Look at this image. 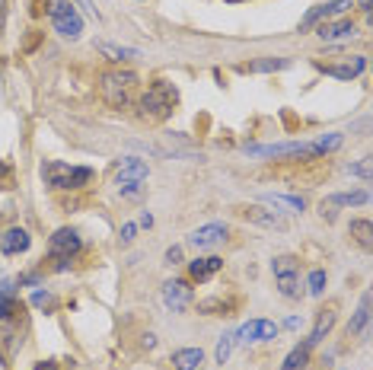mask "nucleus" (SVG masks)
Returning a JSON list of instances; mask_svg holds the SVG:
<instances>
[{
    "label": "nucleus",
    "mask_w": 373,
    "mask_h": 370,
    "mask_svg": "<svg viewBox=\"0 0 373 370\" xmlns=\"http://www.w3.org/2000/svg\"><path fill=\"white\" fill-rule=\"evenodd\" d=\"M166 262H169V265L182 262V249H179V246H173V249H169V252H166Z\"/></svg>",
    "instance_id": "nucleus-35"
},
{
    "label": "nucleus",
    "mask_w": 373,
    "mask_h": 370,
    "mask_svg": "<svg viewBox=\"0 0 373 370\" xmlns=\"http://www.w3.org/2000/svg\"><path fill=\"white\" fill-rule=\"evenodd\" d=\"M367 319H370V294H364V297H361V307H357L354 319L348 323V335H361V332H364Z\"/></svg>",
    "instance_id": "nucleus-23"
},
{
    "label": "nucleus",
    "mask_w": 373,
    "mask_h": 370,
    "mask_svg": "<svg viewBox=\"0 0 373 370\" xmlns=\"http://www.w3.org/2000/svg\"><path fill=\"white\" fill-rule=\"evenodd\" d=\"M32 370H58V364H54V361H42V364H35Z\"/></svg>",
    "instance_id": "nucleus-37"
},
{
    "label": "nucleus",
    "mask_w": 373,
    "mask_h": 370,
    "mask_svg": "<svg viewBox=\"0 0 373 370\" xmlns=\"http://www.w3.org/2000/svg\"><path fill=\"white\" fill-rule=\"evenodd\" d=\"M370 202V195L361 188V192H341V195H332V198H326L322 204H367Z\"/></svg>",
    "instance_id": "nucleus-26"
},
{
    "label": "nucleus",
    "mask_w": 373,
    "mask_h": 370,
    "mask_svg": "<svg viewBox=\"0 0 373 370\" xmlns=\"http://www.w3.org/2000/svg\"><path fill=\"white\" fill-rule=\"evenodd\" d=\"M134 83H138V77H134L131 71H125V74H105V77H103V93H105V99H109L112 106H125Z\"/></svg>",
    "instance_id": "nucleus-7"
},
{
    "label": "nucleus",
    "mask_w": 373,
    "mask_h": 370,
    "mask_svg": "<svg viewBox=\"0 0 373 370\" xmlns=\"http://www.w3.org/2000/svg\"><path fill=\"white\" fill-rule=\"evenodd\" d=\"M163 303L173 309V313H182V309H189L191 287L185 281H166L163 284Z\"/></svg>",
    "instance_id": "nucleus-9"
},
{
    "label": "nucleus",
    "mask_w": 373,
    "mask_h": 370,
    "mask_svg": "<svg viewBox=\"0 0 373 370\" xmlns=\"http://www.w3.org/2000/svg\"><path fill=\"white\" fill-rule=\"evenodd\" d=\"M175 102H179V93H175L173 83H166V80H156L153 87L144 93V99H140V109H144V115L163 118V115L173 112Z\"/></svg>",
    "instance_id": "nucleus-2"
},
{
    "label": "nucleus",
    "mask_w": 373,
    "mask_h": 370,
    "mask_svg": "<svg viewBox=\"0 0 373 370\" xmlns=\"http://www.w3.org/2000/svg\"><path fill=\"white\" fill-rule=\"evenodd\" d=\"M150 224H153V214L144 211V214H140V227H150Z\"/></svg>",
    "instance_id": "nucleus-38"
},
{
    "label": "nucleus",
    "mask_w": 373,
    "mask_h": 370,
    "mask_svg": "<svg viewBox=\"0 0 373 370\" xmlns=\"http://www.w3.org/2000/svg\"><path fill=\"white\" fill-rule=\"evenodd\" d=\"M262 202L271 204V208H275V214H300V211L306 208L300 195H275V192H265V195H262Z\"/></svg>",
    "instance_id": "nucleus-12"
},
{
    "label": "nucleus",
    "mask_w": 373,
    "mask_h": 370,
    "mask_svg": "<svg viewBox=\"0 0 373 370\" xmlns=\"http://www.w3.org/2000/svg\"><path fill=\"white\" fill-rule=\"evenodd\" d=\"M370 233H373V227H370V221H351V237L361 243L364 249H370L373 246V239H370Z\"/></svg>",
    "instance_id": "nucleus-27"
},
{
    "label": "nucleus",
    "mask_w": 373,
    "mask_h": 370,
    "mask_svg": "<svg viewBox=\"0 0 373 370\" xmlns=\"http://www.w3.org/2000/svg\"><path fill=\"white\" fill-rule=\"evenodd\" d=\"M134 233H138V224H125V227H122V243H131Z\"/></svg>",
    "instance_id": "nucleus-34"
},
{
    "label": "nucleus",
    "mask_w": 373,
    "mask_h": 370,
    "mask_svg": "<svg viewBox=\"0 0 373 370\" xmlns=\"http://www.w3.org/2000/svg\"><path fill=\"white\" fill-rule=\"evenodd\" d=\"M77 3H80V7H83V10H87V13H89V17H93V19H99V10H96V3H93V0H77Z\"/></svg>",
    "instance_id": "nucleus-36"
},
{
    "label": "nucleus",
    "mask_w": 373,
    "mask_h": 370,
    "mask_svg": "<svg viewBox=\"0 0 373 370\" xmlns=\"http://www.w3.org/2000/svg\"><path fill=\"white\" fill-rule=\"evenodd\" d=\"M224 268V259L217 256H204V259H195V262L189 265V272L195 281H208V278H214V274Z\"/></svg>",
    "instance_id": "nucleus-17"
},
{
    "label": "nucleus",
    "mask_w": 373,
    "mask_h": 370,
    "mask_svg": "<svg viewBox=\"0 0 373 370\" xmlns=\"http://www.w3.org/2000/svg\"><path fill=\"white\" fill-rule=\"evenodd\" d=\"M233 335H224V338H220L217 342V364H226L230 361V354H233Z\"/></svg>",
    "instance_id": "nucleus-30"
},
{
    "label": "nucleus",
    "mask_w": 373,
    "mask_h": 370,
    "mask_svg": "<svg viewBox=\"0 0 373 370\" xmlns=\"http://www.w3.org/2000/svg\"><path fill=\"white\" fill-rule=\"evenodd\" d=\"M335 326V309H322L319 313V319H316V329H312V335L310 338H306V345H319L322 338H326V335H329V329Z\"/></svg>",
    "instance_id": "nucleus-21"
},
{
    "label": "nucleus",
    "mask_w": 373,
    "mask_h": 370,
    "mask_svg": "<svg viewBox=\"0 0 373 370\" xmlns=\"http://www.w3.org/2000/svg\"><path fill=\"white\" fill-rule=\"evenodd\" d=\"M326 281H329V278H326V272H322V268H316V272L310 274V281H306V284H310V294H312V297H319V294L326 291Z\"/></svg>",
    "instance_id": "nucleus-29"
},
{
    "label": "nucleus",
    "mask_w": 373,
    "mask_h": 370,
    "mask_svg": "<svg viewBox=\"0 0 373 370\" xmlns=\"http://www.w3.org/2000/svg\"><path fill=\"white\" fill-rule=\"evenodd\" d=\"M348 7H351V0H332V3H319V7H312L310 13H306V17H303V23H300V29H310L312 23H319V19L339 17V13H345Z\"/></svg>",
    "instance_id": "nucleus-13"
},
{
    "label": "nucleus",
    "mask_w": 373,
    "mask_h": 370,
    "mask_svg": "<svg viewBox=\"0 0 373 370\" xmlns=\"http://www.w3.org/2000/svg\"><path fill=\"white\" fill-rule=\"evenodd\" d=\"M271 338H278V326L275 323H268V319H252V323H246V326H239L233 332V342H271Z\"/></svg>",
    "instance_id": "nucleus-8"
},
{
    "label": "nucleus",
    "mask_w": 373,
    "mask_h": 370,
    "mask_svg": "<svg viewBox=\"0 0 373 370\" xmlns=\"http://www.w3.org/2000/svg\"><path fill=\"white\" fill-rule=\"evenodd\" d=\"M226 237V227L224 224H208V227H198L189 233V243L195 249H211V246H220Z\"/></svg>",
    "instance_id": "nucleus-10"
},
{
    "label": "nucleus",
    "mask_w": 373,
    "mask_h": 370,
    "mask_svg": "<svg viewBox=\"0 0 373 370\" xmlns=\"http://www.w3.org/2000/svg\"><path fill=\"white\" fill-rule=\"evenodd\" d=\"M287 67H290V61H287V58H268V61H252V64H246V67H239V71L259 74V71H287Z\"/></svg>",
    "instance_id": "nucleus-25"
},
{
    "label": "nucleus",
    "mask_w": 373,
    "mask_h": 370,
    "mask_svg": "<svg viewBox=\"0 0 373 370\" xmlns=\"http://www.w3.org/2000/svg\"><path fill=\"white\" fill-rule=\"evenodd\" d=\"M0 249H3V256H19V252H26L29 249V233L26 230H19V227L7 230L3 239H0Z\"/></svg>",
    "instance_id": "nucleus-16"
},
{
    "label": "nucleus",
    "mask_w": 373,
    "mask_h": 370,
    "mask_svg": "<svg viewBox=\"0 0 373 370\" xmlns=\"http://www.w3.org/2000/svg\"><path fill=\"white\" fill-rule=\"evenodd\" d=\"M348 173H351V176H361V179H370V160H361L354 166H348Z\"/></svg>",
    "instance_id": "nucleus-32"
},
{
    "label": "nucleus",
    "mask_w": 373,
    "mask_h": 370,
    "mask_svg": "<svg viewBox=\"0 0 373 370\" xmlns=\"http://www.w3.org/2000/svg\"><path fill=\"white\" fill-rule=\"evenodd\" d=\"M0 173H3V163H0Z\"/></svg>",
    "instance_id": "nucleus-40"
},
{
    "label": "nucleus",
    "mask_w": 373,
    "mask_h": 370,
    "mask_svg": "<svg viewBox=\"0 0 373 370\" xmlns=\"http://www.w3.org/2000/svg\"><path fill=\"white\" fill-rule=\"evenodd\" d=\"M42 176L52 188H83V185L93 179V169L89 166H67V163L52 160V163H45L42 166Z\"/></svg>",
    "instance_id": "nucleus-1"
},
{
    "label": "nucleus",
    "mask_w": 373,
    "mask_h": 370,
    "mask_svg": "<svg viewBox=\"0 0 373 370\" xmlns=\"http://www.w3.org/2000/svg\"><path fill=\"white\" fill-rule=\"evenodd\" d=\"M204 364V351L201 348H179L173 354V367L175 370H198Z\"/></svg>",
    "instance_id": "nucleus-19"
},
{
    "label": "nucleus",
    "mask_w": 373,
    "mask_h": 370,
    "mask_svg": "<svg viewBox=\"0 0 373 370\" xmlns=\"http://www.w3.org/2000/svg\"><path fill=\"white\" fill-rule=\"evenodd\" d=\"M271 272H275V281H278V291L284 297H300V274H297V259L294 256H278L271 262Z\"/></svg>",
    "instance_id": "nucleus-5"
},
{
    "label": "nucleus",
    "mask_w": 373,
    "mask_h": 370,
    "mask_svg": "<svg viewBox=\"0 0 373 370\" xmlns=\"http://www.w3.org/2000/svg\"><path fill=\"white\" fill-rule=\"evenodd\" d=\"M370 3H373V0H361V10H364V13H370V10H373Z\"/></svg>",
    "instance_id": "nucleus-39"
},
{
    "label": "nucleus",
    "mask_w": 373,
    "mask_h": 370,
    "mask_svg": "<svg viewBox=\"0 0 373 370\" xmlns=\"http://www.w3.org/2000/svg\"><path fill=\"white\" fill-rule=\"evenodd\" d=\"M17 313V291L13 281H0V319H10Z\"/></svg>",
    "instance_id": "nucleus-22"
},
{
    "label": "nucleus",
    "mask_w": 373,
    "mask_h": 370,
    "mask_svg": "<svg viewBox=\"0 0 373 370\" xmlns=\"http://www.w3.org/2000/svg\"><path fill=\"white\" fill-rule=\"evenodd\" d=\"M367 67V58H351V61H345V64H326V61H319V71H326L329 77H339V80H351V77H357V74Z\"/></svg>",
    "instance_id": "nucleus-14"
},
{
    "label": "nucleus",
    "mask_w": 373,
    "mask_h": 370,
    "mask_svg": "<svg viewBox=\"0 0 373 370\" xmlns=\"http://www.w3.org/2000/svg\"><path fill=\"white\" fill-rule=\"evenodd\" d=\"M243 217L249 224H259V227H268V230H284V221H281L275 211H265V208H246Z\"/></svg>",
    "instance_id": "nucleus-18"
},
{
    "label": "nucleus",
    "mask_w": 373,
    "mask_h": 370,
    "mask_svg": "<svg viewBox=\"0 0 373 370\" xmlns=\"http://www.w3.org/2000/svg\"><path fill=\"white\" fill-rule=\"evenodd\" d=\"M357 26L351 19H339V23H322L319 26V39L322 42H339V39H354Z\"/></svg>",
    "instance_id": "nucleus-15"
},
{
    "label": "nucleus",
    "mask_w": 373,
    "mask_h": 370,
    "mask_svg": "<svg viewBox=\"0 0 373 370\" xmlns=\"http://www.w3.org/2000/svg\"><path fill=\"white\" fill-rule=\"evenodd\" d=\"M140 192H144V182L118 185V195H122V198H140Z\"/></svg>",
    "instance_id": "nucleus-31"
},
{
    "label": "nucleus",
    "mask_w": 373,
    "mask_h": 370,
    "mask_svg": "<svg viewBox=\"0 0 373 370\" xmlns=\"http://www.w3.org/2000/svg\"><path fill=\"white\" fill-rule=\"evenodd\" d=\"M80 249V237H77V230H70V227H61L58 233L52 237V259L58 265V272H64L67 268V262H70V256Z\"/></svg>",
    "instance_id": "nucleus-6"
},
{
    "label": "nucleus",
    "mask_w": 373,
    "mask_h": 370,
    "mask_svg": "<svg viewBox=\"0 0 373 370\" xmlns=\"http://www.w3.org/2000/svg\"><path fill=\"white\" fill-rule=\"evenodd\" d=\"M147 179V163L138 157H125L118 163V173H115V182L118 185H128V182H144Z\"/></svg>",
    "instance_id": "nucleus-11"
},
{
    "label": "nucleus",
    "mask_w": 373,
    "mask_h": 370,
    "mask_svg": "<svg viewBox=\"0 0 373 370\" xmlns=\"http://www.w3.org/2000/svg\"><path fill=\"white\" fill-rule=\"evenodd\" d=\"M306 361H310V345H297L294 351L287 354V361H284V367L281 370H303L306 367Z\"/></svg>",
    "instance_id": "nucleus-24"
},
{
    "label": "nucleus",
    "mask_w": 373,
    "mask_h": 370,
    "mask_svg": "<svg viewBox=\"0 0 373 370\" xmlns=\"http://www.w3.org/2000/svg\"><path fill=\"white\" fill-rule=\"evenodd\" d=\"M52 23H54V29H58L64 39H80V36H83V19H80L77 7H74L70 0H54Z\"/></svg>",
    "instance_id": "nucleus-4"
},
{
    "label": "nucleus",
    "mask_w": 373,
    "mask_h": 370,
    "mask_svg": "<svg viewBox=\"0 0 373 370\" xmlns=\"http://www.w3.org/2000/svg\"><path fill=\"white\" fill-rule=\"evenodd\" d=\"M249 157H319L316 144L284 141V144H246Z\"/></svg>",
    "instance_id": "nucleus-3"
},
{
    "label": "nucleus",
    "mask_w": 373,
    "mask_h": 370,
    "mask_svg": "<svg viewBox=\"0 0 373 370\" xmlns=\"http://www.w3.org/2000/svg\"><path fill=\"white\" fill-rule=\"evenodd\" d=\"M341 141H345L341 134H326V138H319V141H312V144H316V150H319V153H332V150L341 147Z\"/></svg>",
    "instance_id": "nucleus-28"
},
{
    "label": "nucleus",
    "mask_w": 373,
    "mask_h": 370,
    "mask_svg": "<svg viewBox=\"0 0 373 370\" xmlns=\"http://www.w3.org/2000/svg\"><path fill=\"white\" fill-rule=\"evenodd\" d=\"M99 52L112 61H138L140 52L138 48H128V45H112V42H99Z\"/></svg>",
    "instance_id": "nucleus-20"
},
{
    "label": "nucleus",
    "mask_w": 373,
    "mask_h": 370,
    "mask_svg": "<svg viewBox=\"0 0 373 370\" xmlns=\"http://www.w3.org/2000/svg\"><path fill=\"white\" fill-rule=\"evenodd\" d=\"M52 303H54V297H52L48 291H35V294H32V307L42 309V307H52Z\"/></svg>",
    "instance_id": "nucleus-33"
}]
</instances>
